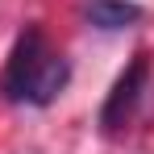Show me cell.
<instances>
[{
  "instance_id": "obj_2",
  "label": "cell",
  "mask_w": 154,
  "mask_h": 154,
  "mask_svg": "<svg viewBox=\"0 0 154 154\" xmlns=\"http://www.w3.org/2000/svg\"><path fill=\"white\" fill-rule=\"evenodd\" d=\"M146 75H150V63H146V54H137L125 71H121V79L112 83V92H108V100H104V108H100V125L108 129V133L129 121L133 104H137L142 88H146Z\"/></svg>"
},
{
  "instance_id": "obj_1",
  "label": "cell",
  "mask_w": 154,
  "mask_h": 154,
  "mask_svg": "<svg viewBox=\"0 0 154 154\" xmlns=\"http://www.w3.org/2000/svg\"><path fill=\"white\" fill-rule=\"evenodd\" d=\"M71 79V67L58 50L46 46L42 29H25L17 38V46L8 54V67H4V79H0V92L13 104H50Z\"/></svg>"
},
{
  "instance_id": "obj_3",
  "label": "cell",
  "mask_w": 154,
  "mask_h": 154,
  "mask_svg": "<svg viewBox=\"0 0 154 154\" xmlns=\"http://www.w3.org/2000/svg\"><path fill=\"white\" fill-rule=\"evenodd\" d=\"M83 17L96 29H125V25H133V21H142V8L129 4V0H92V4L83 8Z\"/></svg>"
}]
</instances>
